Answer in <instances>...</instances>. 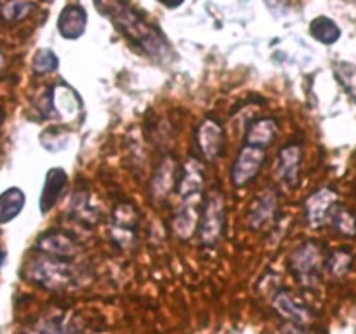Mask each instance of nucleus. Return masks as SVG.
<instances>
[{"label": "nucleus", "instance_id": "nucleus-1", "mask_svg": "<svg viewBox=\"0 0 356 334\" xmlns=\"http://www.w3.org/2000/svg\"><path fill=\"white\" fill-rule=\"evenodd\" d=\"M94 3L125 37L132 38L148 54L159 56L163 51L165 40L125 0H96Z\"/></svg>", "mask_w": 356, "mask_h": 334}, {"label": "nucleus", "instance_id": "nucleus-2", "mask_svg": "<svg viewBox=\"0 0 356 334\" xmlns=\"http://www.w3.org/2000/svg\"><path fill=\"white\" fill-rule=\"evenodd\" d=\"M226 225V204L221 191L212 190L204 202L198 223V233L204 246L214 247L222 239Z\"/></svg>", "mask_w": 356, "mask_h": 334}, {"label": "nucleus", "instance_id": "nucleus-3", "mask_svg": "<svg viewBox=\"0 0 356 334\" xmlns=\"http://www.w3.org/2000/svg\"><path fill=\"white\" fill-rule=\"evenodd\" d=\"M323 264L322 246L315 240L301 244L289 257V270L296 280L305 287H312L318 280L320 268Z\"/></svg>", "mask_w": 356, "mask_h": 334}, {"label": "nucleus", "instance_id": "nucleus-4", "mask_svg": "<svg viewBox=\"0 0 356 334\" xmlns=\"http://www.w3.org/2000/svg\"><path fill=\"white\" fill-rule=\"evenodd\" d=\"M30 275L42 287L61 289L73 280V268L61 257H38L31 263Z\"/></svg>", "mask_w": 356, "mask_h": 334}, {"label": "nucleus", "instance_id": "nucleus-5", "mask_svg": "<svg viewBox=\"0 0 356 334\" xmlns=\"http://www.w3.org/2000/svg\"><path fill=\"white\" fill-rule=\"evenodd\" d=\"M266 153L264 148L259 146L245 145L236 155L235 162L232 167V181L236 188H243L254 181V177L259 174L261 166L264 164Z\"/></svg>", "mask_w": 356, "mask_h": 334}, {"label": "nucleus", "instance_id": "nucleus-6", "mask_svg": "<svg viewBox=\"0 0 356 334\" xmlns=\"http://www.w3.org/2000/svg\"><path fill=\"white\" fill-rule=\"evenodd\" d=\"M337 193L330 188H320L315 193L309 195L305 202V214L313 228H320L325 225L336 209Z\"/></svg>", "mask_w": 356, "mask_h": 334}, {"label": "nucleus", "instance_id": "nucleus-7", "mask_svg": "<svg viewBox=\"0 0 356 334\" xmlns=\"http://www.w3.org/2000/svg\"><path fill=\"white\" fill-rule=\"evenodd\" d=\"M204 191V173L198 160L191 159L184 164L177 176V193L183 204H198Z\"/></svg>", "mask_w": 356, "mask_h": 334}, {"label": "nucleus", "instance_id": "nucleus-8", "mask_svg": "<svg viewBox=\"0 0 356 334\" xmlns=\"http://www.w3.org/2000/svg\"><path fill=\"white\" fill-rule=\"evenodd\" d=\"M197 145L207 162H216L225 150V131L212 118L202 122L197 129Z\"/></svg>", "mask_w": 356, "mask_h": 334}, {"label": "nucleus", "instance_id": "nucleus-9", "mask_svg": "<svg viewBox=\"0 0 356 334\" xmlns=\"http://www.w3.org/2000/svg\"><path fill=\"white\" fill-rule=\"evenodd\" d=\"M278 211V193L271 188L264 190L250 207L247 221L254 230H266L273 225Z\"/></svg>", "mask_w": 356, "mask_h": 334}, {"label": "nucleus", "instance_id": "nucleus-10", "mask_svg": "<svg viewBox=\"0 0 356 334\" xmlns=\"http://www.w3.org/2000/svg\"><path fill=\"white\" fill-rule=\"evenodd\" d=\"M275 310L284 317L287 322L298 324V326H309L313 322V312L305 305V303L299 301L298 298H294L289 292H278L277 298L273 301Z\"/></svg>", "mask_w": 356, "mask_h": 334}, {"label": "nucleus", "instance_id": "nucleus-11", "mask_svg": "<svg viewBox=\"0 0 356 334\" xmlns=\"http://www.w3.org/2000/svg\"><path fill=\"white\" fill-rule=\"evenodd\" d=\"M37 249H40V253L47 254V256L65 260V257L73 256L76 253V242L68 233L59 232V230H51V232L38 237Z\"/></svg>", "mask_w": 356, "mask_h": 334}, {"label": "nucleus", "instance_id": "nucleus-12", "mask_svg": "<svg viewBox=\"0 0 356 334\" xmlns=\"http://www.w3.org/2000/svg\"><path fill=\"white\" fill-rule=\"evenodd\" d=\"M299 166H301V146L287 145L280 150L277 160V177L287 186H298Z\"/></svg>", "mask_w": 356, "mask_h": 334}, {"label": "nucleus", "instance_id": "nucleus-13", "mask_svg": "<svg viewBox=\"0 0 356 334\" xmlns=\"http://www.w3.org/2000/svg\"><path fill=\"white\" fill-rule=\"evenodd\" d=\"M87 26V13L79 3H70L61 10L58 19V30L63 38L75 40L82 37Z\"/></svg>", "mask_w": 356, "mask_h": 334}, {"label": "nucleus", "instance_id": "nucleus-14", "mask_svg": "<svg viewBox=\"0 0 356 334\" xmlns=\"http://www.w3.org/2000/svg\"><path fill=\"white\" fill-rule=\"evenodd\" d=\"M66 183H68V174L61 169V167H54L47 173L45 176L44 188H42L40 200H38V205H40V211L49 212L54 204L58 202V198L61 197V193L65 191Z\"/></svg>", "mask_w": 356, "mask_h": 334}, {"label": "nucleus", "instance_id": "nucleus-15", "mask_svg": "<svg viewBox=\"0 0 356 334\" xmlns=\"http://www.w3.org/2000/svg\"><path fill=\"white\" fill-rule=\"evenodd\" d=\"M198 204H183V207L177 209L176 216H174L172 228L179 239L188 240L195 233L200 223V214L197 211Z\"/></svg>", "mask_w": 356, "mask_h": 334}, {"label": "nucleus", "instance_id": "nucleus-16", "mask_svg": "<svg viewBox=\"0 0 356 334\" xmlns=\"http://www.w3.org/2000/svg\"><path fill=\"white\" fill-rule=\"evenodd\" d=\"M277 131V122H275L273 118H259V120L250 124V127L247 129L245 141L247 145L268 148V146L273 143Z\"/></svg>", "mask_w": 356, "mask_h": 334}, {"label": "nucleus", "instance_id": "nucleus-17", "mask_svg": "<svg viewBox=\"0 0 356 334\" xmlns=\"http://www.w3.org/2000/svg\"><path fill=\"white\" fill-rule=\"evenodd\" d=\"M24 202H26V197H24L23 190L16 186L0 193V225H6V223L13 221L16 216H19L24 207Z\"/></svg>", "mask_w": 356, "mask_h": 334}, {"label": "nucleus", "instance_id": "nucleus-18", "mask_svg": "<svg viewBox=\"0 0 356 334\" xmlns=\"http://www.w3.org/2000/svg\"><path fill=\"white\" fill-rule=\"evenodd\" d=\"M176 183V164L172 159L163 160L162 166L156 169L152 181V191L155 198H163L169 195L170 188Z\"/></svg>", "mask_w": 356, "mask_h": 334}, {"label": "nucleus", "instance_id": "nucleus-19", "mask_svg": "<svg viewBox=\"0 0 356 334\" xmlns=\"http://www.w3.org/2000/svg\"><path fill=\"white\" fill-rule=\"evenodd\" d=\"M51 101L52 110L58 111V115H63V117L76 113L79 110V96L70 87H51Z\"/></svg>", "mask_w": 356, "mask_h": 334}, {"label": "nucleus", "instance_id": "nucleus-20", "mask_svg": "<svg viewBox=\"0 0 356 334\" xmlns=\"http://www.w3.org/2000/svg\"><path fill=\"white\" fill-rule=\"evenodd\" d=\"M309 30H312L313 38L322 42L323 45L336 44L341 37L339 26H337L330 17H325V16H320L316 17V19H313Z\"/></svg>", "mask_w": 356, "mask_h": 334}, {"label": "nucleus", "instance_id": "nucleus-21", "mask_svg": "<svg viewBox=\"0 0 356 334\" xmlns=\"http://www.w3.org/2000/svg\"><path fill=\"white\" fill-rule=\"evenodd\" d=\"M33 9V2H28V0H7L0 9V16L3 21L16 23V21L24 19Z\"/></svg>", "mask_w": 356, "mask_h": 334}, {"label": "nucleus", "instance_id": "nucleus-22", "mask_svg": "<svg viewBox=\"0 0 356 334\" xmlns=\"http://www.w3.org/2000/svg\"><path fill=\"white\" fill-rule=\"evenodd\" d=\"M330 221H332L334 228H336L341 235H344V237H355L356 235V219H355V216L348 211V209H344V207L334 209Z\"/></svg>", "mask_w": 356, "mask_h": 334}, {"label": "nucleus", "instance_id": "nucleus-23", "mask_svg": "<svg viewBox=\"0 0 356 334\" xmlns=\"http://www.w3.org/2000/svg\"><path fill=\"white\" fill-rule=\"evenodd\" d=\"M31 66H33V72L38 73V75L54 72L59 66L58 54H56L54 51H51V49H40V51H37V54H35Z\"/></svg>", "mask_w": 356, "mask_h": 334}, {"label": "nucleus", "instance_id": "nucleus-24", "mask_svg": "<svg viewBox=\"0 0 356 334\" xmlns=\"http://www.w3.org/2000/svg\"><path fill=\"white\" fill-rule=\"evenodd\" d=\"M336 77L344 87L348 94L353 97L356 103V65H350V63H339L336 66Z\"/></svg>", "mask_w": 356, "mask_h": 334}, {"label": "nucleus", "instance_id": "nucleus-25", "mask_svg": "<svg viewBox=\"0 0 356 334\" xmlns=\"http://www.w3.org/2000/svg\"><path fill=\"white\" fill-rule=\"evenodd\" d=\"M325 267L330 275H334V277H343V275L348 273V270H350L351 256L346 250H336V253L329 257Z\"/></svg>", "mask_w": 356, "mask_h": 334}, {"label": "nucleus", "instance_id": "nucleus-26", "mask_svg": "<svg viewBox=\"0 0 356 334\" xmlns=\"http://www.w3.org/2000/svg\"><path fill=\"white\" fill-rule=\"evenodd\" d=\"M26 334H68V331L58 322H42L28 331Z\"/></svg>", "mask_w": 356, "mask_h": 334}, {"label": "nucleus", "instance_id": "nucleus-27", "mask_svg": "<svg viewBox=\"0 0 356 334\" xmlns=\"http://www.w3.org/2000/svg\"><path fill=\"white\" fill-rule=\"evenodd\" d=\"M280 334H309V333L302 326H298V324L287 322L284 327H282Z\"/></svg>", "mask_w": 356, "mask_h": 334}, {"label": "nucleus", "instance_id": "nucleus-28", "mask_svg": "<svg viewBox=\"0 0 356 334\" xmlns=\"http://www.w3.org/2000/svg\"><path fill=\"white\" fill-rule=\"evenodd\" d=\"M3 260H6V253H3V250H2V247H0V267H2Z\"/></svg>", "mask_w": 356, "mask_h": 334}, {"label": "nucleus", "instance_id": "nucleus-29", "mask_svg": "<svg viewBox=\"0 0 356 334\" xmlns=\"http://www.w3.org/2000/svg\"><path fill=\"white\" fill-rule=\"evenodd\" d=\"M2 120H3V113H2V110H0V125H2Z\"/></svg>", "mask_w": 356, "mask_h": 334}, {"label": "nucleus", "instance_id": "nucleus-30", "mask_svg": "<svg viewBox=\"0 0 356 334\" xmlns=\"http://www.w3.org/2000/svg\"><path fill=\"white\" fill-rule=\"evenodd\" d=\"M2 65H3V58H2V54H0V68H2Z\"/></svg>", "mask_w": 356, "mask_h": 334}]
</instances>
